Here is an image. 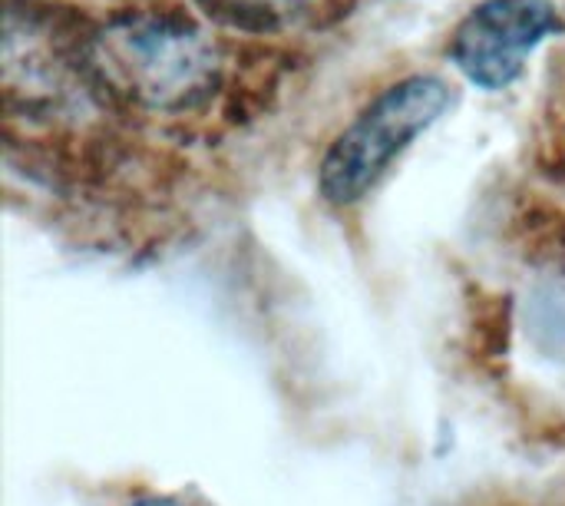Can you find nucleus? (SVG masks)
Returning a JSON list of instances; mask_svg holds the SVG:
<instances>
[{
  "instance_id": "2",
  "label": "nucleus",
  "mask_w": 565,
  "mask_h": 506,
  "mask_svg": "<svg viewBox=\"0 0 565 506\" xmlns=\"http://www.w3.org/2000/svg\"><path fill=\"white\" fill-rule=\"evenodd\" d=\"M450 106V86L437 76H407L374 96L331 143L321 162V196L334 205L364 199L391 162Z\"/></svg>"
},
{
  "instance_id": "5",
  "label": "nucleus",
  "mask_w": 565,
  "mask_h": 506,
  "mask_svg": "<svg viewBox=\"0 0 565 506\" xmlns=\"http://www.w3.org/2000/svg\"><path fill=\"white\" fill-rule=\"evenodd\" d=\"M132 506H179V504H172V500H159V497H149V500H136Z\"/></svg>"
},
{
  "instance_id": "3",
  "label": "nucleus",
  "mask_w": 565,
  "mask_h": 506,
  "mask_svg": "<svg viewBox=\"0 0 565 506\" xmlns=\"http://www.w3.org/2000/svg\"><path fill=\"white\" fill-rule=\"evenodd\" d=\"M553 30L559 13L550 0H487L457 27L450 56L470 83L503 89Z\"/></svg>"
},
{
  "instance_id": "1",
  "label": "nucleus",
  "mask_w": 565,
  "mask_h": 506,
  "mask_svg": "<svg viewBox=\"0 0 565 506\" xmlns=\"http://www.w3.org/2000/svg\"><path fill=\"white\" fill-rule=\"evenodd\" d=\"M218 63L205 30L175 10L113 17L86 43L89 73L113 96L149 113H185L205 103L218 83Z\"/></svg>"
},
{
  "instance_id": "4",
  "label": "nucleus",
  "mask_w": 565,
  "mask_h": 506,
  "mask_svg": "<svg viewBox=\"0 0 565 506\" xmlns=\"http://www.w3.org/2000/svg\"><path fill=\"white\" fill-rule=\"evenodd\" d=\"M301 3L305 0H205V7L212 13H218L222 20H228L235 27H248V30H265V27L281 23Z\"/></svg>"
}]
</instances>
